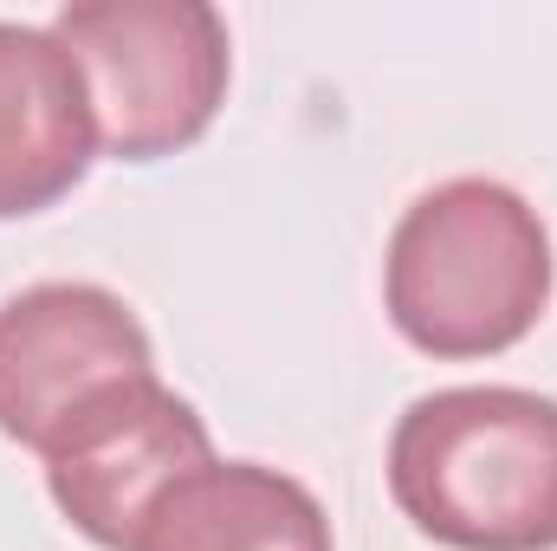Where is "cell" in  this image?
<instances>
[{
	"label": "cell",
	"mask_w": 557,
	"mask_h": 551,
	"mask_svg": "<svg viewBox=\"0 0 557 551\" xmlns=\"http://www.w3.org/2000/svg\"><path fill=\"white\" fill-rule=\"evenodd\" d=\"M552 279L539 208L493 175H454L403 208L383 254V311L421 357L467 364L532 338Z\"/></svg>",
	"instance_id": "cell-1"
},
{
	"label": "cell",
	"mask_w": 557,
	"mask_h": 551,
	"mask_svg": "<svg viewBox=\"0 0 557 551\" xmlns=\"http://www.w3.org/2000/svg\"><path fill=\"white\" fill-rule=\"evenodd\" d=\"M389 493L447 551H557V396L460 383L389 434Z\"/></svg>",
	"instance_id": "cell-2"
},
{
	"label": "cell",
	"mask_w": 557,
	"mask_h": 551,
	"mask_svg": "<svg viewBox=\"0 0 557 551\" xmlns=\"http://www.w3.org/2000/svg\"><path fill=\"white\" fill-rule=\"evenodd\" d=\"M52 33L85 72L98 149L117 162L201 143L227 105L234 39L208 0H72Z\"/></svg>",
	"instance_id": "cell-3"
},
{
	"label": "cell",
	"mask_w": 557,
	"mask_h": 551,
	"mask_svg": "<svg viewBox=\"0 0 557 551\" xmlns=\"http://www.w3.org/2000/svg\"><path fill=\"white\" fill-rule=\"evenodd\" d=\"M52 506L104 551H131L149 506L195 467L214 461V434L162 377H131L91 396L46 448Z\"/></svg>",
	"instance_id": "cell-4"
},
{
	"label": "cell",
	"mask_w": 557,
	"mask_h": 551,
	"mask_svg": "<svg viewBox=\"0 0 557 551\" xmlns=\"http://www.w3.org/2000/svg\"><path fill=\"white\" fill-rule=\"evenodd\" d=\"M156 377L143 318L91 279H46L0 305V434L46 448L111 383Z\"/></svg>",
	"instance_id": "cell-5"
},
{
	"label": "cell",
	"mask_w": 557,
	"mask_h": 551,
	"mask_svg": "<svg viewBox=\"0 0 557 551\" xmlns=\"http://www.w3.org/2000/svg\"><path fill=\"white\" fill-rule=\"evenodd\" d=\"M98 156L78 59L52 26L0 20V221L65 201Z\"/></svg>",
	"instance_id": "cell-6"
},
{
	"label": "cell",
	"mask_w": 557,
	"mask_h": 551,
	"mask_svg": "<svg viewBox=\"0 0 557 551\" xmlns=\"http://www.w3.org/2000/svg\"><path fill=\"white\" fill-rule=\"evenodd\" d=\"M131 551H331V519L267 461H208L149 506Z\"/></svg>",
	"instance_id": "cell-7"
}]
</instances>
